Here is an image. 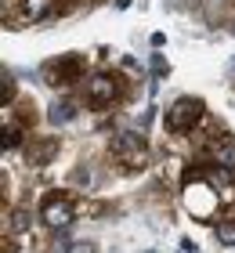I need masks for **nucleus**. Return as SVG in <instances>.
<instances>
[{
    "instance_id": "f257e3e1",
    "label": "nucleus",
    "mask_w": 235,
    "mask_h": 253,
    "mask_svg": "<svg viewBox=\"0 0 235 253\" xmlns=\"http://www.w3.org/2000/svg\"><path fill=\"white\" fill-rule=\"evenodd\" d=\"M199 120H203V101H199V98H178L167 109V130H174V134L192 130Z\"/></svg>"
},
{
    "instance_id": "f03ea898",
    "label": "nucleus",
    "mask_w": 235,
    "mask_h": 253,
    "mask_svg": "<svg viewBox=\"0 0 235 253\" xmlns=\"http://www.w3.org/2000/svg\"><path fill=\"white\" fill-rule=\"evenodd\" d=\"M112 156L116 159H123V163H131V167H145L148 163V145H145V137L141 134H116L112 137Z\"/></svg>"
},
{
    "instance_id": "7ed1b4c3",
    "label": "nucleus",
    "mask_w": 235,
    "mask_h": 253,
    "mask_svg": "<svg viewBox=\"0 0 235 253\" xmlns=\"http://www.w3.org/2000/svg\"><path fill=\"white\" fill-rule=\"evenodd\" d=\"M73 217H76V210H73V203H69V199H47L44 210H40V221L51 228V232L69 228V224H73Z\"/></svg>"
},
{
    "instance_id": "20e7f679",
    "label": "nucleus",
    "mask_w": 235,
    "mask_h": 253,
    "mask_svg": "<svg viewBox=\"0 0 235 253\" xmlns=\"http://www.w3.org/2000/svg\"><path fill=\"white\" fill-rule=\"evenodd\" d=\"M116 94H120V87H116L112 76H105V73L91 76V84H87V101H91L94 109H98V105H112Z\"/></svg>"
},
{
    "instance_id": "39448f33",
    "label": "nucleus",
    "mask_w": 235,
    "mask_h": 253,
    "mask_svg": "<svg viewBox=\"0 0 235 253\" xmlns=\"http://www.w3.org/2000/svg\"><path fill=\"white\" fill-rule=\"evenodd\" d=\"M210 156H214V163H221L225 170H235V145L232 141H214L210 145Z\"/></svg>"
},
{
    "instance_id": "423d86ee",
    "label": "nucleus",
    "mask_w": 235,
    "mask_h": 253,
    "mask_svg": "<svg viewBox=\"0 0 235 253\" xmlns=\"http://www.w3.org/2000/svg\"><path fill=\"white\" fill-rule=\"evenodd\" d=\"M214 235H217L221 246H235V221H221V224L214 228Z\"/></svg>"
},
{
    "instance_id": "0eeeda50",
    "label": "nucleus",
    "mask_w": 235,
    "mask_h": 253,
    "mask_svg": "<svg viewBox=\"0 0 235 253\" xmlns=\"http://www.w3.org/2000/svg\"><path fill=\"white\" fill-rule=\"evenodd\" d=\"M47 7H51V0H22V15L26 18H40Z\"/></svg>"
},
{
    "instance_id": "6e6552de",
    "label": "nucleus",
    "mask_w": 235,
    "mask_h": 253,
    "mask_svg": "<svg viewBox=\"0 0 235 253\" xmlns=\"http://www.w3.org/2000/svg\"><path fill=\"white\" fill-rule=\"evenodd\" d=\"M73 116H76V109H73V105H65V101H58V105L51 109V123H69Z\"/></svg>"
},
{
    "instance_id": "1a4fd4ad",
    "label": "nucleus",
    "mask_w": 235,
    "mask_h": 253,
    "mask_svg": "<svg viewBox=\"0 0 235 253\" xmlns=\"http://www.w3.org/2000/svg\"><path fill=\"white\" fill-rule=\"evenodd\" d=\"M22 145V130L18 126H4V148H18Z\"/></svg>"
},
{
    "instance_id": "9d476101",
    "label": "nucleus",
    "mask_w": 235,
    "mask_h": 253,
    "mask_svg": "<svg viewBox=\"0 0 235 253\" xmlns=\"http://www.w3.org/2000/svg\"><path fill=\"white\" fill-rule=\"evenodd\" d=\"M65 253H98V250H94L91 243H76L73 250H65Z\"/></svg>"
}]
</instances>
